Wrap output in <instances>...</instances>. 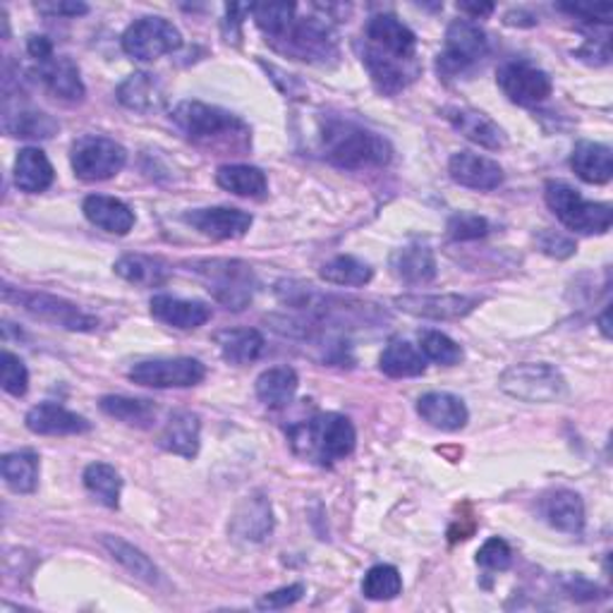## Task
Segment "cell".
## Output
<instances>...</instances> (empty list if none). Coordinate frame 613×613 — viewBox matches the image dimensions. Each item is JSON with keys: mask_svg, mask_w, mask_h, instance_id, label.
Returning <instances> with one entry per match:
<instances>
[{"mask_svg": "<svg viewBox=\"0 0 613 613\" xmlns=\"http://www.w3.org/2000/svg\"><path fill=\"white\" fill-rule=\"evenodd\" d=\"M171 120L197 147L244 153L252 147V130L240 115L202 101H180Z\"/></svg>", "mask_w": 613, "mask_h": 613, "instance_id": "6da1fadb", "label": "cell"}, {"mask_svg": "<svg viewBox=\"0 0 613 613\" xmlns=\"http://www.w3.org/2000/svg\"><path fill=\"white\" fill-rule=\"evenodd\" d=\"M321 149L324 157L345 171H364V168L389 165L393 149L389 140L374 130L348 118H329L321 125Z\"/></svg>", "mask_w": 613, "mask_h": 613, "instance_id": "7a4b0ae2", "label": "cell"}, {"mask_svg": "<svg viewBox=\"0 0 613 613\" xmlns=\"http://www.w3.org/2000/svg\"><path fill=\"white\" fill-rule=\"evenodd\" d=\"M288 436L290 446H293L300 458L319 465H331L345 460L355 451L358 443L355 426H352L345 415H339V412H324V415L290 426Z\"/></svg>", "mask_w": 613, "mask_h": 613, "instance_id": "3957f363", "label": "cell"}, {"mask_svg": "<svg viewBox=\"0 0 613 613\" xmlns=\"http://www.w3.org/2000/svg\"><path fill=\"white\" fill-rule=\"evenodd\" d=\"M549 209L556 219L582 235H604L613 221V209L606 202H590L575 188L565 185L561 180H549L544 188Z\"/></svg>", "mask_w": 613, "mask_h": 613, "instance_id": "277c9868", "label": "cell"}, {"mask_svg": "<svg viewBox=\"0 0 613 613\" xmlns=\"http://www.w3.org/2000/svg\"><path fill=\"white\" fill-rule=\"evenodd\" d=\"M197 275H202L207 290L228 310L242 312L250 306L257 279L250 264L238 262V259H199L190 264Z\"/></svg>", "mask_w": 613, "mask_h": 613, "instance_id": "5b68a950", "label": "cell"}, {"mask_svg": "<svg viewBox=\"0 0 613 613\" xmlns=\"http://www.w3.org/2000/svg\"><path fill=\"white\" fill-rule=\"evenodd\" d=\"M503 393L523 403H561L569 395V381L546 362H520L505 370L499 379Z\"/></svg>", "mask_w": 613, "mask_h": 613, "instance_id": "8992f818", "label": "cell"}, {"mask_svg": "<svg viewBox=\"0 0 613 613\" xmlns=\"http://www.w3.org/2000/svg\"><path fill=\"white\" fill-rule=\"evenodd\" d=\"M273 49L290 58L302 60V63L329 66L339 60V39L329 22L319 18L293 20L285 32L273 39Z\"/></svg>", "mask_w": 613, "mask_h": 613, "instance_id": "52a82bcc", "label": "cell"}, {"mask_svg": "<svg viewBox=\"0 0 613 613\" xmlns=\"http://www.w3.org/2000/svg\"><path fill=\"white\" fill-rule=\"evenodd\" d=\"M489 56V37L472 20H455L446 29V46L436 58V70L443 80L468 74Z\"/></svg>", "mask_w": 613, "mask_h": 613, "instance_id": "ba28073f", "label": "cell"}, {"mask_svg": "<svg viewBox=\"0 0 613 613\" xmlns=\"http://www.w3.org/2000/svg\"><path fill=\"white\" fill-rule=\"evenodd\" d=\"M74 175L84 182H103L115 178L128 163V151L111 137L84 134L70 147Z\"/></svg>", "mask_w": 613, "mask_h": 613, "instance_id": "9c48e42d", "label": "cell"}, {"mask_svg": "<svg viewBox=\"0 0 613 613\" xmlns=\"http://www.w3.org/2000/svg\"><path fill=\"white\" fill-rule=\"evenodd\" d=\"M6 302L20 304L24 312L34 314L43 321H51L56 326H63L68 331H97L99 319L82 312L74 302H68L63 298L46 295V293H29V290H12L6 285L3 290Z\"/></svg>", "mask_w": 613, "mask_h": 613, "instance_id": "30bf717a", "label": "cell"}, {"mask_svg": "<svg viewBox=\"0 0 613 613\" xmlns=\"http://www.w3.org/2000/svg\"><path fill=\"white\" fill-rule=\"evenodd\" d=\"M180 46V29L165 18H142L132 22L122 34V51L134 60H142V63H151V60L173 53Z\"/></svg>", "mask_w": 613, "mask_h": 613, "instance_id": "8fae6325", "label": "cell"}, {"mask_svg": "<svg viewBox=\"0 0 613 613\" xmlns=\"http://www.w3.org/2000/svg\"><path fill=\"white\" fill-rule=\"evenodd\" d=\"M128 376L147 389H190L204 381L207 366L194 358H163L134 364Z\"/></svg>", "mask_w": 613, "mask_h": 613, "instance_id": "7c38bea8", "label": "cell"}, {"mask_svg": "<svg viewBox=\"0 0 613 613\" xmlns=\"http://www.w3.org/2000/svg\"><path fill=\"white\" fill-rule=\"evenodd\" d=\"M496 82L509 101L517 105H536L551 97V77L527 60H511L496 72Z\"/></svg>", "mask_w": 613, "mask_h": 613, "instance_id": "4fadbf2b", "label": "cell"}, {"mask_svg": "<svg viewBox=\"0 0 613 613\" xmlns=\"http://www.w3.org/2000/svg\"><path fill=\"white\" fill-rule=\"evenodd\" d=\"M362 66L370 70V77L374 87L381 91V94L393 97L398 91H403L412 80L418 77V66L415 60H401L393 58L389 53H383L374 46L364 41V46H358Z\"/></svg>", "mask_w": 613, "mask_h": 613, "instance_id": "5bb4252c", "label": "cell"}, {"mask_svg": "<svg viewBox=\"0 0 613 613\" xmlns=\"http://www.w3.org/2000/svg\"><path fill=\"white\" fill-rule=\"evenodd\" d=\"M185 223H190L199 233L213 240H238L248 235L252 228V213L235 209V207H211V209H194L188 211Z\"/></svg>", "mask_w": 613, "mask_h": 613, "instance_id": "9a60e30c", "label": "cell"}, {"mask_svg": "<svg viewBox=\"0 0 613 613\" xmlns=\"http://www.w3.org/2000/svg\"><path fill=\"white\" fill-rule=\"evenodd\" d=\"M364 34L366 43L374 46V49L401 60H415L418 37L405 22L398 20L395 14H374V18L366 22Z\"/></svg>", "mask_w": 613, "mask_h": 613, "instance_id": "2e32d148", "label": "cell"}, {"mask_svg": "<svg viewBox=\"0 0 613 613\" xmlns=\"http://www.w3.org/2000/svg\"><path fill=\"white\" fill-rule=\"evenodd\" d=\"M480 298L472 295H401L395 298L393 304L398 310L422 316V319H434V321H453L468 316L474 306H480Z\"/></svg>", "mask_w": 613, "mask_h": 613, "instance_id": "e0dca14e", "label": "cell"}, {"mask_svg": "<svg viewBox=\"0 0 613 613\" xmlns=\"http://www.w3.org/2000/svg\"><path fill=\"white\" fill-rule=\"evenodd\" d=\"M449 173L453 182L470 190L489 192L503 185V168L489 157L474 151H455L449 161Z\"/></svg>", "mask_w": 613, "mask_h": 613, "instance_id": "ac0fdd59", "label": "cell"}, {"mask_svg": "<svg viewBox=\"0 0 613 613\" xmlns=\"http://www.w3.org/2000/svg\"><path fill=\"white\" fill-rule=\"evenodd\" d=\"M443 118H446L453 130L463 134L465 140L489 151H499L509 142L505 140L503 128H499L492 118L484 115L482 111L468 109V105H446V109H443Z\"/></svg>", "mask_w": 613, "mask_h": 613, "instance_id": "d6986e66", "label": "cell"}, {"mask_svg": "<svg viewBox=\"0 0 613 613\" xmlns=\"http://www.w3.org/2000/svg\"><path fill=\"white\" fill-rule=\"evenodd\" d=\"M24 424L32 434L39 436H74L87 434L91 429V422L77 412L56 405V403H41L27 412Z\"/></svg>", "mask_w": 613, "mask_h": 613, "instance_id": "ffe728a7", "label": "cell"}, {"mask_svg": "<svg viewBox=\"0 0 613 613\" xmlns=\"http://www.w3.org/2000/svg\"><path fill=\"white\" fill-rule=\"evenodd\" d=\"M418 415L441 432H460L470 420V412L463 398L446 391H429L420 395Z\"/></svg>", "mask_w": 613, "mask_h": 613, "instance_id": "44dd1931", "label": "cell"}, {"mask_svg": "<svg viewBox=\"0 0 613 613\" xmlns=\"http://www.w3.org/2000/svg\"><path fill=\"white\" fill-rule=\"evenodd\" d=\"M389 267L395 279L408 285H424L436 279V259L432 248L424 242H408L393 250Z\"/></svg>", "mask_w": 613, "mask_h": 613, "instance_id": "7402d4cb", "label": "cell"}, {"mask_svg": "<svg viewBox=\"0 0 613 613\" xmlns=\"http://www.w3.org/2000/svg\"><path fill=\"white\" fill-rule=\"evenodd\" d=\"M37 74L41 84L60 101L77 103L87 94L84 82L80 77V68H77L66 56H53L49 60H43V63L37 66Z\"/></svg>", "mask_w": 613, "mask_h": 613, "instance_id": "603a6c76", "label": "cell"}, {"mask_svg": "<svg viewBox=\"0 0 613 613\" xmlns=\"http://www.w3.org/2000/svg\"><path fill=\"white\" fill-rule=\"evenodd\" d=\"M151 314L161 324L173 326L180 331H194L204 326L211 319V306L199 300H180L171 295H153L151 298Z\"/></svg>", "mask_w": 613, "mask_h": 613, "instance_id": "cb8c5ba5", "label": "cell"}, {"mask_svg": "<svg viewBox=\"0 0 613 613\" xmlns=\"http://www.w3.org/2000/svg\"><path fill=\"white\" fill-rule=\"evenodd\" d=\"M82 211L91 225L105 230V233L128 235L134 228V211L125 202L109 194H89Z\"/></svg>", "mask_w": 613, "mask_h": 613, "instance_id": "d4e9b609", "label": "cell"}, {"mask_svg": "<svg viewBox=\"0 0 613 613\" xmlns=\"http://www.w3.org/2000/svg\"><path fill=\"white\" fill-rule=\"evenodd\" d=\"M118 101L134 113H153L163 109L165 91L157 74L134 72L118 87Z\"/></svg>", "mask_w": 613, "mask_h": 613, "instance_id": "484cf974", "label": "cell"}, {"mask_svg": "<svg viewBox=\"0 0 613 613\" xmlns=\"http://www.w3.org/2000/svg\"><path fill=\"white\" fill-rule=\"evenodd\" d=\"M199 434H202V424L194 412L180 410L173 412L159 434V446L168 453H175L180 458H197L199 453Z\"/></svg>", "mask_w": 613, "mask_h": 613, "instance_id": "4316f807", "label": "cell"}, {"mask_svg": "<svg viewBox=\"0 0 613 613\" xmlns=\"http://www.w3.org/2000/svg\"><path fill=\"white\" fill-rule=\"evenodd\" d=\"M542 515L551 527L569 534L585 530V503L571 489H556L542 501Z\"/></svg>", "mask_w": 613, "mask_h": 613, "instance_id": "83f0119b", "label": "cell"}, {"mask_svg": "<svg viewBox=\"0 0 613 613\" xmlns=\"http://www.w3.org/2000/svg\"><path fill=\"white\" fill-rule=\"evenodd\" d=\"M56 171L49 157L37 147H27L14 159V185L22 192L39 194L53 185Z\"/></svg>", "mask_w": 613, "mask_h": 613, "instance_id": "f1b7e54d", "label": "cell"}, {"mask_svg": "<svg viewBox=\"0 0 613 613\" xmlns=\"http://www.w3.org/2000/svg\"><path fill=\"white\" fill-rule=\"evenodd\" d=\"M571 168L590 185H604L613 178V153L600 142H577L571 153Z\"/></svg>", "mask_w": 613, "mask_h": 613, "instance_id": "f546056e", "label": "cell"}, {"mask_svg": "<svg viewBox=\"0 0 613 613\" xmlns=\"http://www.w3.org/2000/svg\"><path fill=\"white\" fill-rule=\"evenodd\" d=\"M300 379L293 366H273L259 374L257 379V398L271 410H281L293 403L298 393Z\"/></svg>", "mask_w": 613, "mask_h": 613, "instance_id": "4dcf8cb0", "label": "cell"}, {"mask_svg": "<svg viewBox=\"0 0 613 613\" xmlns=\"http://www.w3.org/2000/svg\"><path fill=\"white\" fill-rule=\"evenodd\" d=\"M379 370L391 379L422 376L426 370V358L422 355V350L412 345L410 341L393 339L381 352Z\"/></svg>", "mask_w": 613, "mask_h": 613, "instance_id": "1f68e13d", "label": "cell"}, {"mask_svg": "<svg viewBox=\"0 0 613 613\" xmlns=\"http://www.w3.org/2000/svg\"><path fill=\"white\" fill-rule=\"evenodd\" d=\"M219 188H223L230 194L250 197V199H264L269 192V182L262 168L244 165V163H225L217 173Z\"/></svg>", "mask_w": 613, "mask_h": 613, "instance_id": "d6a6232c", "label": "cell"}, {"mask_svg": "<svg viewBox=\"0 0 613 613\" xmlns=\"http://www.w3.org/2000/svg\"><path fill=\"white\" fill-rule=\"evenodd\" d=\"M101 544L105 551H109L111 559L118 561L130 575L147 582V585H159L161 573L157 565L151 563V559L144 554V551L132 546L130 542L122 540V536H113V534H103Z\"/></svg>", "mask_w": 613, "mask_h": 613, "instance_id": "836d02e7", "label": "cell"}, {"mask_svg": "<svg viewBox=\"0 0 613 613\" xmlns=\"http://www.w3.org/2000/svg\"><path fill=\"white\" fill-rule=\"evenodd\" d=\"M120 279L140 288H159L171 279V267L157 257L147 254H125L113 264Z\"/></svg>", "mask_w": 613, "mask_h": 613, "instance_id": "e575fe53", "label": "cell"}, {"mask_svg": "<svg viewBox=\"0 0 613 613\" xmlns=\"http://www.w3.org/2000/svg\"><path fill=\"white\" fill-rule=\"evenodd\" d=\"M217 345L230 364H250L264 352V335L257 329H225L217 333Z\"/></svg>", "mask_w": 613, "mask_h": 613, "instance_id": "d590c367", "label": "cell"}, {"mask_svg": "<svg viewBox=\"0 0 613 613\" xmlns=\"http://www.w3.org/2000/svg\"><path fill=\"white\" fill-rule=\"evenodd\" d=\"M103 415H109L128 426L151 429L157 424V405L144 398H128V395H103L99 403Z\"/></svg>", "mask_w": 613, "mask_h": 613, "instance_id": "8d00e7d4", "label": "cell"}, {"mask_svg": "<svg viewBox=\"0 0 613 613\" xmlns=\"http://www.w3.org/2000/svg\"><path fill=\"white\" fill-rule=\"evenodd\" d=\"M3 482L14 494H34L39 486V455L34 451L8 453L0 463Z\"/></svg>", "mask_w": 613, "mask_h": 613, "instance_id": "74e56055", "label": "cell"}, {"mask_svg": "<svg viewBox=\"0 0 613 613\" xmlns=\"http://www.w3.org/2000/svg\"><path fill=\"white\" fill-rule=\"evenodd\" d=\"M3 130L10 137H20V140H51V137L60 130V125L49 113L18 109V111H6Z\"/></svg>", "mask_w": 613, "mask_h": 613, "instance_id": "f35d334b", "label": "cell"}, {"mask_svg": "<svg viewBox=\"0 0 613 613\" xmlns=\"http://www.w3.org/2000/svg\"><path fill=\"white\" fill-rule=\"evenodd\" d=\"M319 275L326 283L345 285V288H362L374 279V269L352 254H339L319 269Z\"/></svg>", "mask_w": 613, "mask_h": 613, "instance_id": "ab89813d", "label": "cell"}, {"mask_svg": "<svg viewBox=\"0 0 613 613\" xmlns=\"http://www.w3.org/2000/svg\"><path fill=\"white\" fill-rule=\"evenodd\" d=\"M84 486L87 492L94 496L105 509H118L120 494H122V480L120 472L109 463H91L84 474Z\"/></svg>", "mask_w": 613, "mask_h": 613, "instance_id": "60d3db41", "label": "cell"}, {"mask_svg": "<svg viewBox=\"0 0 613 613\" xmlns=\"http://www.w3.org/2000/svg\"><path fill=\"white\" fill-rule=\"evenodd\" d=\"M403 592V577L395 565L379 563L366 571L362 580V594L372 602H391Z\"/></svg>", "mask_w": 613, "mask_h": 613, "instance_id": "b9f144b4", "label": "cell"}, {"mask_svg": "<svg viewBox=\"0 0 613 613\" xmlns=\"http://www.w3.org/2000/svg\"><path fill=\"white\" fill-rule=\"evenodd\" d=\"M298 6L293 3H254L250 6V14L254 18L257 27L267 34V41L279 39L290 22L295 20Z\"/></svg>", "mask_w": 613, "mask_h": 613, "instance_id": "7bdbcfd3", "label": "cell"}, {"mask_svg": "<svg viewBox=\"0 0 613 613\" xmlns=\"http://www.w3.org/2000/svg\"><path fill=\"white\" fill-rule=\"evenodd\" d=\"M420 350L426 360H432L441 366H455L463 362L465 352L451 335L441 331H422L420 333Z\"/></svg>", "mask_w": 613, "mask_h": 613, "instance_id": "ee69618b", "label": "cell"}, {"mask_svg": "<svg viewBox=\"0 0 613 613\" xmlns=\"http://www.w3.org/2000/svg\"><path fill=\"white\" fill-rule=\"evenodd\" d=\"M0 383H3V391L14 398H22L29 389L27 366L18 355H12L10 350L0 355Z\"/></svg>", "mask_w": 613, "mask_h": 613, "instance_id": "f6af8a7d", "label": "cell"}, {"mask_svg": "<svg viewBox=\"0 0 613 613\" xmlns=\"http://www.w3.org/2000/svg\"><path fill=\"white\" fill-rule=\"evenodd\" d=\"M478 563L486 571H509L513 563V551L501 536H492L478 551Z\"/></svg>", "mask_w": 613, "mask_h": 613, "instance_id": "bcb514c9", "label": "cell"}, {"mask_svg": "<svg viewBox=\"0 0 613 613\" xmlns=\"http://www.w3.org/2000/svg\"><path fill=\"white\" fill-rule=\"evenodd\" d=\"M489 233V221L478 213H455L449 221V235L458 242L480 240Z\"/></svg>", "mask_w": 613, "mask_h": 613, "instance_id": "7dc6e473", "label": "cell"}, {"mask_svg": "<svg viewBox=\"0 0 613 613\" xmlns=\"http://www.w3.org/2000/svg\"><path fill=\"white\" fill-rule=\"evenodd\" d=\"M536 244H540V250L554 259H569L577 252L575 240H571L569 235H561L556 230H542L540 235H536Z\"/></svg>", "mask_w": 613, "mask_h": 613, "instance_id": "c3c4849f", "label": "cell"}, {"mask_svg": "<svg viewBox=\"0 0 613 613\" xmlns=\"http://www.w3.org/2000/svg\"><path fill=\"white\" fill-rule=\"evenodd\" d=\"M559 10L573 14V18H580L585 22H600L609 24L613 18V6L611 3H561Z\"/></svg>", "mask_w": 613, "mask_h": 613, "instance_id": "681fc988", "label": "cell"}, {"mask_svg": "<svg viewBox=\"0 0 613 613\" xmlns=\"http://www.w3.org/2000/svg\"><path fill=\"white\" fill-rule=\"evenodd\" d=\"M302 596H304V585H300L298 582V585H290V587L264 594L262 600L257 602V609H285V606L298 604Z\"/></svg>", "mask_w": 613, "mask_h": 613, "instance_id": "f907efd6", "label": "cell"}, {"mask_svg": "<svg viewBox=\"0 0 613 613\" xmlns=\"http://www.w3.org/2000/svg\"><path fill=\"white\" fill-rule=\"evenodd\" d=\"M37 10L49 18H80L89 12V6L77 3V0H46V3H37Z\"/></svg>", "mask_w": 613, "mask_h": 613, "instance_id": "816d5d0a", "label": "cell"}, {"mask_svg": "<svg viewBox=\"0 0 613 613\" xmlns=\"http://www.w3.org/2000/svg\"><path fill=\"white\" fill-rule=\"evenodd\" d=\"M565 590H569V594L575 596V600H594L596 594H602L600 587L592 585V582L582 577L580 573L565 580Z\"/></svg>", "mask_w": 613, "mask_h": 613, "instance_id": "f5cc1de1", "label": "cell"}, {"mask_svg": "<svg viewBox=\"0 0 613 613\" xmlns=\"http://www.w3.org/2000/svg\"><path fill=\"white\" fill-rule=\"evenodd\" d=\"M27 51L29 56H32L37 63H43V60H49L53 58V43L49 37H41V34H32L27 39Z\"/></svg>", "mask_w": 613, "mask_h": 613, "instance_id": "db71d44e", "label": "cell"}, {"mask_svg": "<svg viewBox=\"0 0 613 613\" xmlns=\"http://www.w3.org/2000/svg\"><path fill=\"white\" fill-rule=\"evenodd\" d=\"M458 10L472 14L474 20H480V18H486V14H492L494 6L492 3H458Z\"/></svg>", "mask_w": 613, "mask_h": 613, "instance_id": "11a10c76", "label": "cell"}, {"mask_svg": "<svg viewBox=\"0 0 613 613\" xmlns=\"http://www.w3.org/2000/svg\"><path fill=\"white\" fill-rule=\"evenodd\" d=\"M600 324H602V333L609 339V335H611V329H609V310L600 316Z\"/></svg>", "mask_w": 613, "mask_h": 613, "instance_id": "9f6ffc18", "label": "cell"}]
</instances>
